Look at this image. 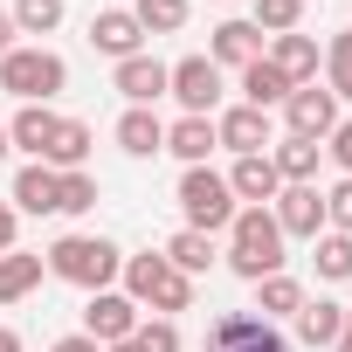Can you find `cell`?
<instances>
[{
  "label": "cell",
  "mask_w": 352,
  "mask_h": 352,
  "mask_svg": "<svg viewBox=\"0 0 352 352\" xmlns=\"http://www.w3.org/2000/svg\"><path fill=\"white\" fill-rule=\"evenodd\" d=\"M228 270L242 283H263V276L283 270V228H276L270 208H235V221H228Z\"/></svg>",
  "instance_id": "6da1fadb"
},
{
  "label": "cell",
  "mask_w": 352,
  "mask_h": 352,
  "mask_svg": "<svg viewBox=\"0 0 352 352\" xmlns=\"http://www.w3.org/2000/svg\"><path fill=\"white\" fill-rule=\"evenodd\" d=\"M42 263H49V276H63L76 290H111L118 270H124V249L111 235H63V242H49Z\"/></svg>",
  "instance_id": "7a4b0ae2"
},
{
  "label": "cell",
  "mask_w": 352,
  "mask_h": 352,
  "mask_svg": "<svg viewBox=\"0 0 352 352\" xmlns=\"http://www.w3.org/2000/svg\"><path fill=\"white\" fill-rule=\"evenodd\" d=\"M124 297L138 304V311H159V318H173V311H194V276H180L166 256H124Z\"/></svg>",
  "instance_id": "3957f363"
},
{
  "label": "cell",
  "mask_w": 352,
  "mask_h": 352,
  "mask_svg": "<svg viewBox=\"0 0 352 352\" xmlns=\"http://www.w3.org/2000/svg\"><path fill=\"white\" fill-rule=\"evenodd\" d=\"M63 83H69V63H63L56 49H42V42H35V49L21 42V49L0 56V90L21 97V104H49Z\"/></svg>",
  "instance_id": "277c9868"
},
{
  "label": "cell",
  "mask_w": 352,
  "mask_h": 352,
  "mask_svg": "<svg viewBox=\"0 0 352 352\" xmlns=\"http://www.w3.org/2000/svg\"><path fill=\"white\" fill-rule=\"evenodd\" d=\"M235 194H228V173H214V166H187L180 173V214H187V228L194 235H221L228 221H235Z\"/></svg>",
  "instance_id": "5b68a950"
},
{
  "label": "cell",
  "mask_w": 352,
  "mask_h": 352,
  "mask_svg": "<svg viewBox=\"0 0 352 352\" xmlns=\"http://www.w3.org/2000/svg\"><path fill=\"white\" fill-rule=\"evenodd\" d=\"M166 97H180L187 118H214V111H221V69H214L208 56L166 63Z\"/></svg>",
  "instance_id": "8992f818"
},
{
  "label": "cell",
  "mask_w": 352,
  "mask_h": 352,
  "mask_svg": "<svg viewBox=\"0 0 352 352\" xmlns=\"http://www.w3.org/2000/svg\"><path fill=\"white\" fill-rule=\"evenodd\" d=\"M208 352H297V345L256 311H221L208 324Z\"/></svg>",
  "instance_id": "52a82bcc"
},
{
  "label": "cell",
  "mask_w": 352,
  "mask_h": 352,
  "mask_svg": "<svg viewBox=\"0 0 352 352\" xmlns=\"http://www.w3.org/2000/svg\"><path fill=\"white\" fill-rule=\"evenodd\" d=\"M270 214H276L283 242H318V235H324V194H318V180L283 187V194L270 201Z\"/></svg>",
  "instance_id": "ba28073f"
},
{
  "label": "cell",
  "mask_w": 352,
  "mask_h": 352,
  "mask_svg": "<svg viewBox=\"0 0 352 352\" xmlns=\"http://www.w3.org/2000/svg\"><path fill=\"white\" fill-rule=\"evenodd\" d=\"M131 331H138V304H131L124 290H90V304H83V338L118 345V338H131Z\"/></svg>",
  "instance_id": "9c48e42d"
},
{
  "label": "cell",
  "mask_w": 352,
  "mask_h": 352,
  "mask_svg": "<svg viewBox=\"0 0 352 352\" xmlns=\"http://www.w3.org/2000/svg\"><path fill=\"white\" fill-rule=\"evenodd\" d=\"M283 124H290L297 138H318V145H324V131L338 124V97H331V90H318V83H304V90H290V97H283Z\"/></svg>",
  "instance_id": "30bf717a"
},
{
  "label": "cell",
  "mask_w": 352,
  "mask_h": 352,
  "mask_svg": "<svg viewBox=\"0 0 352 352\" xmlns=\"http://www.w3.org/2000/svg\"><path fill=\"white\" fill-rule=\"evenodd\" d=\"M228 194H235L242 208H270V201L283 194V173L270 166V152H249V159L228 166Z\"/></svg>",
  "instance_id": "8fae6325"
},
{
  "label": "cell",
  "mask_w": 352,
  "mask_h": 352,
  "mask_svg": "<svg viewBox=\"0 0 352 352\" xmlns=\"http://www.w3.org/2000/svg\"><path fill=\"white\" fill-rule=\"evenodd\" d=\"M90 49H97V56H111V63L145 56V28L131 21V8H104V14L90 21Z\"/></svg>",
  "instance_id": "7c38bea8"
},
{
  "label": "cell",
  "mask_w": 352,
  "mask_h": 352,
  "mask_svg": "<svg viewBox=\"0 0 352 352\" xmlns=\"http://www.w3.org/2000/svg\"><path fill=\"white\" fill-rule=\"evenodd\" d=\"M111 83H118V97H124L131 111H152V104L166 97V63H159V56H124Z\"/></svg>",
  "instance_id": "4fadbf2b"
},
{
  "label": "cell",
  "mask_w": 352,
  "mask_h": 352,
  "mask_svg": "<svg viewBox=\"0 0 352 352\" xmlns=\"http://www.w3.org/2000/svg\"><path fill=\"white\" fill-rule=\"evenodd\" d=\"M214 138H221L235 159H249V152L270 145V111H256V104H228V111L214 118Z\"/></svg>",
  "instance_id": "5bb4252c"
},
{
  "label": "cell",
  "mask_w": 352,
  "mask_h": 352,
  "mask_svg": "<svg viewBox=\"0 0 352 352\" xmlns=\"http://www.w3.org/2000/svg\"><path fill=\"white\" fill-rule=\"evenodd\" d=\"M256 56H263V28L256 21H221L214 42H208V63L214 69H249Z\"/></svg>",
  "instance_id": "9a60e30c"
},
{
  "label": "cell",
  "mask_w": 352,
  "mask_h": 352,
  "mask_svg": "<svg viewBox=\"0 0 352 352\" xmlns=\"http://www.w3.org/2000/svg\"><path fill=\"white\" fill-rule=\"evenodd\" d=\"M270 63L283 69V83H290V90L318 83V42H311L304 28H290V35H270Z\"/></svg>",
  "instance_id": "2e32d148"
},
{
  "label": "cell",
  "mask_w": 352,
  "mask_h": 352,
  "mask_svg": "<svg viewBox=\"0 0 352 352\" xmlns=\"http://www.w3.org/2000/svg\"><path fill=\"white\" fill-rule=\"evenodd\" d=\"M56 187H63V173L42 166V159H28L14 173V214H56Z\"/></svg>",
  "instance_id": "e0dca14e"
},
{
  "label": "cell",
  "mask_w": 352,
  "mask_h": 352,
  "mask_svg": "<svg viewBox=\"0 0 352 352\" xmlns=\"http://www.w3.org/2000/svg\"><path fill=\"white\" fill-rule=\"evenodd\" d=\"M90 145H97V131H90L83 118H56V138H49V152H42V166H56V173H83V159H90Z\"/></svg>",
  "instance_id": "ac0fdd59"
},
{
  "label": "cell",
  "mask_w": 352,
  "mask_h": 352,
  "mask_svg": "<svg viewBox=\"0 0 352 352\" xmlns=\"http://www.w3.org/2000/svg\"><path fill=\"white\" fill-rule=\"evenodd\" d=\"M318 159H324V145H318V138H297V131H283V138H276V152H270V166L283 173V187L318 180Z\"/></svg>",
  "instance_id": "d6986e66"
},
{
  "label": "cell",
  "mask_w": 352,
  "mask_h": 352,
  "mask_svg": "<svg viewBox=\"0 0 352 352\" xmlns=\"http://www.w3.org/2000/svg\"><path fill=\"white\" fill-rule=\"evenodd\" d=\"M214 145H221V138H214V118H180V124H166V152L180 159V166H208Z\"/></svg>",
  "instance_id": "ffe728a7"
},
{
  "label": "cell",
  "mask_w": 352,
  "mask_h": 352,
  "mask_svg": "<svg viewBox=\"0 0 352 352\" xmlns=\"http://www.w3.org/2000/svg\"><path fill=\"white\" fill-rule=\"evenodd\" d=\"M49 138H56V111H49V104H21V111L8 118V145H21L28 159H42Z\"/></svg>",
  "instance_id": "44dd1931"
},
{
  "label": "cell",
  "mask_w": 352,
  "mask_h": 352,
  "mask_svg": "<svg viewBox=\"0 0 352 352\" xmlns=\"http://www.w3.org/2000/svg\"><path fill=\"white\" fill-rule=\"evenodd\" d=\"M283 97H290L283 69H276L270 56H256V63L242 69V104H256V111H283Z\"/></svg>",
  "instance_id": "7402d4cb"
},
{
  "label": "cell",
  "mask_w": 352,
  "mask_h": 352,
  "mask_svg": "<svg viewBox=\"0 0 352 352\" xmlns=\"http://www.w3.org/2000/svg\"><path fill=\"white\" fill-rule=\"evenodd\" d=\"M118 145H124L131 159L166 152V124H159V111H131V104H124V118H118Z\"/></svg>",
  "instance_id": "603a6c76"
},
{
  "label": "cell",
  "mask_w": 352,
  "mask_h": 352,
  "mask_svg": "<svg viewBox=\"0 0 352 352\" xmlns=\"http://www.w3.org/2000/svg\"><path fill=\"white\" fill-rule=\"evenodd\" d=\"M338 331H345V304H331V297H304V311H297V338H304V345H338Z\"/></svg>",
  "instance_id": "cb8c5ba5"
},
{
  "label": "cell",
  "mask_w": 352,
  "mask_h": 352,
  "mask_svg": "<svg viewBox=\"0 0 352 352\" xmlns=\"http://www.w3.org/2000/svg\"><path fill=\"white\" fill-rule=\"evenodd\" d=\"M42 256H28V249H8V256H0V304H21L35 283H42Z\"/></svg>",
  "instance_id": "d4e9b609"
},
{
  "label": "cell",
  "mask_w": 352,
  "mask_h": 352,
  "mask_svg": "<svg viewBox=\"0 0 352 352\" xmlns=\"http://www.w3.org/2000/svg\"><path fill=\"white\" fill-rule=\"evenodd\" d=\"M297 311H304V283H297V276L276 270V276L256 283V318H297Z\"/></svg>",
  "instance_id": "484cf974"
},
{
  "label": "cell",
  "mask_w": 352,
  "mask_h": 352,
  "mask_svg": "<svg viewBox=\"0 0 352 352\" xmlns=\"http://www.w3.org/2000/svg\"><path fill=\"white\" fill-rule=\"evenodd\" d=\"M173 270H180V276H201L208 263H214V235H194V228H180V235H173L166 249H159Z\"/></svg>",
  "instance_id": "4316f807"
},
{
  "label": "cell",
  "mask_w": 352,
  "mask_h": 352,
  "mask_svg": "<svg viewBox=\"0 0 352 352\" xmlns=\"http://www.w3.org/2000/svg\"><path fill=\"white\" fill-rule=\"evenodd\" d=\"M131 21L145 35H173V28H187V0H131Z\"/></svg>",
  "instance_id": "83f0119b"
},
{
  "label": "cell",
  "mask_w": 352,
  "mask_h": 352,
  "mask_svg": "<svg viewBox=\"0 0 352 352\" xmlns=\"http://www.w3.org/2000/svg\"><path fill=\"white\" fill-rule=\"evenodd\" d=\"M324 90H331L338 104H352V28L331 35V49H324Z\"/></svg>",
  "instance_id": "f1b7e54d"
},
{
  "label": "cell",
  "mask_w": 352,
  "mask_h": 352,
  "mask_svg": "<svg viewBox=\"0 0 352 352\" xmlns=\"http://www.w3.org/2000/svg\"><path fill=\"white\" fill-rule=\"evenodd\" d=\"M311 249H318V276H324V283H345V276H352V235H331V228H324Z\"/></svg>",
  "instance_id": "f546056e"
},
{
  "label": "cell",
  "mask_w": 352,
  "mask_h": 352,
  "mask_svg": "<svg viewBox=\"0 0 352 352\" xmlns=\"http://www.w3.org/2000/svg\"><path fill=\"white\" fill-rule=\"evenodd\" d=\"M8 14H14L21 35H56V28H63V0H14Z\"/></svg>",
  "instance_id": "4dcf8cb0"
},
{
  "label": "cell",
  "mask_w": 352,
  "mask_h": 352,
  "mask_svg": "<svg viewBox=\"0 0 352 352\" xmlns=\"http://www.w3.org/2000/svg\"><path fill=\"white\" fill-rule=\"evenodd\" d=\"M263 35H290V28H304V0H256V14H249Z\"/></svg>",
  "instance_id": "1f68e13d"
},
{
  "label": "cell",
  "mask_w": 352,
  "mask_h": 352,
  "mask_svg": "<svg viewBox=\"0 0 352 352\" xmlns=\"http://www.w3.org/2000/svg\"><path fill=\"white\" fill-rule=\"evenodd\" d=\"M97 208V180L90 173H63V187H56V214H90Z\"/></svg>",
  "instance_id": "d6a6232c"
},
{
  "label": "cell",
  "mask_w": 352,
  "mask_h": 352,
  "mask_svg": "<svg viewBox=\"0 0 352 352\" xmlns=\"http://www.w3.org/2000/svg\"><path fill=\"white\" fill-rule=\"evenodd\" d=\"M131 338H138V352H180V324L173 318H145Z\"/></svg>",
  "instance_id": "836d02e7"
},
{
  "label": "cell",
  "mask_w": 352,
  "mask_h": 352,
  "mask_svg": "<svg viewBox=\"0 0 352 352\" xmlns=\"http://www.w3.org/2000/svg\"><path fill=\"white\" fill-rule=\"evenodd\" d=\"M324 228H331V235H352V180H338V187L324 194Z\"/></svg>",
  "instance_id": "e575fe53"
},
{
  "label": "cell",
  "mask_w": 352,
  "mask_h": 352,
  "mask_svg": "<svg viewBox=\"0 0 352 352\" xmlns=\"http://www.w3.org/2000/svg\"><path fill=\"white\" fill-rule=\"evenodd\" d=\"M324 159H331L345 180H352V118H338V124L324 131Z\"/></svg>",
  "instance_id": "d590c367"
},
{
  "label": "cell",
  "mask_w": 352,
  "mask_h": 352,
  "mask_svg": "<svg viewBox=\"0 0 352 352\" xmlns=\"http://www.w3.org/2000/svg\"><path fill=\"white\" fill-rule=\"evenodd\" d=\"M14 235H21V214H14V208H0V256L14 249Z\"/></svg>",
  "instance_id": "8d00e7d4"
},
{
  "label": "cell",
  "mask_w": 352,
  "mask_h": 352,
  "mask_svg": "<svg viewBox=\"0 0 352 352\" xmlns=\"http://www.w3.org/2000/svg\"><path fill=\"white\" fill-rule=\"evenodd\" d=\"M49 352H104V345H97V338H83V331H69V338H56Z\"/></svg>",
  "instance_id": "74e56055"
},
{
  "label": "cell",
  "mask_w": 352,
  "mask_h": 352,
  "mask_svg": "<svg viewBox=\"0 0 352 352\" xmlns=\"http://www.w3.org/2000/svg\"><path fill=\"white\" fill-rule=\"evenodd\" d=\"M14 35H21V28H14V14H8V8H0V56H8V49H21Z\"/></svg>",
  "instance_id": "f35d334b"
},
{
  "label": "cell",
  "mask_w": 352,
  "mask_h": 352,
  "mask_svg": "<svg viewBox=\"0 0 352 352\" xmlns=\"http://www.w3.org/2000/svg\"><path fill=\"white\" fill-rule=\"evenodd\" d=\"M0 352H21V331L14 324H0Z\"/></svg>",
  "instance_id": "ab89813d"
},
{
  "label": "cell",
  "mask_w": 352,
  "mask_h": 352,
  "mask_svg": "<svg viewBox=\"0 0 352 352\" xmlns=\"http://www.w3.org/2000/svg\"><path fill=\"white\" fill-rule=\"evenodd\" d=\"M331 352H352V304H345V331H338V345Z\"/></svg>",
  "instance_id": "60d3db41"
},
{
  "label": "cell",
  "mask_w": 352,
  "mask_h": 352,
  "mask_svg": "<svg viewBox=\"0 0 352 352\" xmlns=\"http://www.w3.org/2000/svg\"><path fill=\"white\" fill-rule=\"evenodd\" d=\"M104 352H138V338H118V345H104Z\"/></svg>",
  "instance_id": "b9f144b4"
},
{
  "label": "cell",
  "mask_w": 352,
  "mask_h": 352,
  "mask_svg": "<svg viewBox=\"0 0 352 352\" xmlns=\"http://www.w3.org/2000/svg\"><path fill=\"white\" fill-rule=\"evenodd\" d=\"M0 159H8V124H0Z\"/></svg>",
  "instance_id": "7bdbcfd3"
}]
</instances>
